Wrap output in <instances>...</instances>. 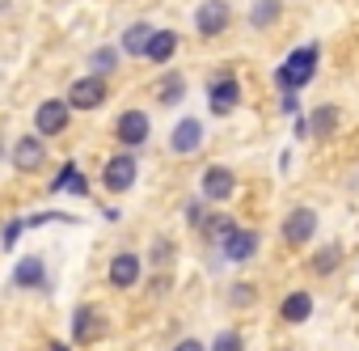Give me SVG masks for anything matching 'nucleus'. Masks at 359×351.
Instances as JSON below:
<instances>
[{"mask_svg": "<svg viewBox=\"0 0 359 351\" xmlns=\"http://www.w3.org/2000/svg\"><path fill=\"white\" fill-rule=\"evenodd\" d=\"M313 72H317V47L309 43V47H296V51L287 55V64L275 68V81H279L283 93H296V89H304V85L313 81Z\"/></svg>", "mask_w": 359, "mask_h": 351, "instance_id": "nucleus-1", "label": "nucleus"}, {"mask_svg": "<svg viewBox=\"0 0 359 351\" xmlns=\"http://www.w3.org/2000/svg\"><path fill=\"white\" fill-rule=\"evenodd\" d=\"M135 173H140V161H135L131 148H123V152L106 157V165H102V183H106V191H127V187L135 183Z\"/></svg>", "mask_w": 359, "mask_h": 351, "instance_id": "nucleus-2", "label": "nucleus"}, {"mask_svg": "<svg viewBox=\"0 0 359 351\" xmlns=\"http://www.w3.org/2000/svg\"><path fill=\"white\" fill-rule=\"evenodd\" d=\"M229 22H233L229 0H203V5H199V13H195V30H199L203 39H216V34H224V30H229Z\"/></svg>", "mask_w": 359, "mask_h": 351, "instance_id": "nucleus-3", "label": "nucleus"}, {"mask_svg": "<svg viewBox=\"0 0 359 351\" xmlns=\"http://www.w3.org/2000/svg\"><path fill=\"white\" fill-rule=\"evenodd\" d=\"M106 77H81L72 89H68V110H97L106 102Z\"/></svg>", "mask_w": 359, "mask_h": 351, "instance_id": "nucleus-4", "label": "nucleus"}, {"mask_svg": "<svg viewBox=\"0 0 359 351\" xmlns=\"http://www.w3.org/2000/svg\"><path fill=\"white\" fill-rule=\"evenodd\" d=\"M148 131H152V123H148L144 110H123L118 123H114V135H118V144H127V148H140V144L148 140Z\"/></svg>", "mask_w": 359, "mask_h": 351, "instance_id": "nucleus-5", "label": "nucleus"}, {"mask_svg": "<svg viewBox=\"0 0 359 351\" xmlns=\"http://www.w3.org/2000/svg\"><path fill=\"white\" fill-rule=\"evenodd\" d=\"M313 233H317V212H313V208L287 212V220H283V241H287V246H304Z\"/></svg>", "mask_w": 359, "mask_h": 351, "instance_id": "nucleus-6", "label": "nucleus"}, {"mask_svg": "<svg viewBox=\"0 0 359 351\" xmlns=\"http://www.w3.org/2000/svg\"><path fill=\"white\" fill-rule=\"evenodd\" d=\"M220 250H224V258H229V263H250V258L258 254V233L237 225V229L220 241Z\"/></svg>", "mask_w": 359, "mask_h": 351, "instance_id": "nucleus-7", "label": "nucleus"}, {"mask_svg": "<svg viewBox=\"0 0 359 351\" xmlns=\"http://www.w3.org/2000/svg\"><path fill=\"white\" fill-rule=\"evenodd\" d=\"M102 330H106V317L93 305H76V313H72V338L76 343H97Z\"/></svg>", "mask_w": 359, "mask_h": 351, "instance_id": "nucleus-8", "label": "nucleus"}, {"mask_svg": "<svg viewBox=\"0 0 359 351\" xmlns=\"http://www.w3.org/2000/svg\"><path fill=\"white\" fill-rule=\"evenodd\" d=\"M43 161H47V148H43L39 135H22V140L13 144V165H18L22 173H39Z\"/></svg>", "mask_w": 359, "mask_h": 351, "instance_id": "nucleus-9", "label": "nucleus"}, {"mask_svg": "<svg viewBox=\"0 0 359 351\" xmlns=\"http://www.w3.org/2000/svg\"><path fill=\"white\" fill-rule=\"evenodd\" d=\"M203 199H229L233 191H237V173L233 169H224V165H212V169H203Z\"/></svg>", "mask_w": 359, "mask_h": 351, "instance_id": "nucleus-10", "label": "nucleus"}, {"mask_svg": "<svg viewBox=\"0 0 359 351\" xmlns=\"http://www.w3.org/2000/svg\"><path fill=\"white\" fill-rule=\"evenodd\" d=\"M140 254H131V250H123V254H114L110 258V288H131V284H140Z\"/></svg>", "mask_w": 359, "mask_h": 351, "instance_id": "nucleus-11", "label": "nucleus"}, {"mask_svg": "<svg viewBox=\"0 0 359 351\" xmlns=\"http://www.w3.org/2000/svg\"><path fill=\"white\" fill-rule=\"evenodd\" d=\"M203 144V123L199 119H182L173 127V135H169V148L177 152V157H187V152H195Z\"/></svg>", "mask_w": 359, "mask_h": 351, "instance_id": "nucleus-12", "label": "nucleus"}, {"mask_svg": "<svg viewBox=\"0 0 359 351\" xmlns=\"http://www.w3.org/2000/svg\"><path fill=\"white\" fill-rule=\"evenodd\" d=\"M34 123H39V135H60L68 127V102H43L34 110Z\"/></svg>", "mask_w": 359, "mask_h": 351, "instance_id": "nucleus-13", "label": "nucleus"}, {"mask_svg": "<svg viewBox=\"0 0 359 351\" xmlns=\"http://www.w3.org/2000/svg\"><path fill=\"white\" fill-rule=\"evenodd\" d=\"M237 102H241V85H237L233 77H220V81L208 89V106H212L216 114H229Z\"/></svg>", "mask_w": 359, "mask_h": 351, "instance_id": "nucleus-14", "label": "nucleus"}, {"mask_svg": "<svg viewBox=\"0 0 359 351\" xmlns=\"http://www.w3.org/2000/svg\"><path fill=\"white\" fill-rule=\"evenodd\" d=\"M173 51H177V34L173 30H152L148 43H144V60H152V64H169Z\"/></svg>", "mask_w": 359, "mask_h": 351, "instance_id": "nucleus-15", "label": "nucleus"}, {"mask_svg": "<svg viewBox=\"0 0 359 351\" xmlns=\"http://www.w3.org/2000/svg\"><path fill=\"white\" fill-rule=\"evenodd\" d=\"M338 123H342V110L338 106H317V110H309V119H304V127H309V135H334L338 131Z\"/></svg>", "mask_w": 359, "mask_h": 351, "instance_id": "nucleus-16", "label": "nucleus"}, {"mask_svg": "<svg viewBox=\"0 0 359 351\" xmlns=\"http://www.w3.org/2000/svg\"><path fill=\"white\" fill-rule=\"evenodd\" d=\"M309 313H313V296H309V292H287L283 305H279V317L292 322V326H296V322H309Z\"/></svg>", "mask_w": 359, "mask_h": 351, "instance_id": "nucleus-17", "label": "nucleus"}, {"mask_svg": "<svg viewBox=\"0 0 359 351\" xmlns=\"http://www.w3.org/2000/svg\"><path fill=\"white\" fill-rule=\"evenodd\" d=\"M43 279H47V267H43V258H39V254L22 258V263H18V271H13V284H18V288H39Z\"/></svg>", "mask_w": 359, "mask_h": 351, "instance_id": "nucleus-18", "label": "nucleus"}, {"mask_svg": "<svg viewBox=\"0 0 359 351\" xmlns=\"http://www.w3.org/2000/svg\"><path fill=\"white\" fill-rule=\"evenodd\" d=\"M279 13H283V0H254L250 22H254L258 30H266V26H275V22H279Z\"/></svg>", "mask_w": 359, "mask_h": 351, "instance_id": "nucleus-19", "label": "nucleus"}, {"mask_svg": "<svg viewBox=\"0 0 359 351\" xmlns=\"http://www.w3.org/2000/svg\"><path fill=\"white\" fill-rule=\"evenodd\" d=\"M148 34H152V26H148V22H135V26H127V34H123V51H127V55H144V43H148Z\"/></svg>", "mask_w": 359, "mask_h": 351, "instance_id": "nucleus-20", "label": "nucleus"}, {"mask_svg": "<svg viewBox=\"0 0 359 351\" xmlns=\"http://www.w3.org/2000/svg\"><path fill=\"white\" fill-rule=\"evenodd\" d=\"M233 229H237V220H233V216H208V225H203V237H208V241H224Z\"/></svg>", "mask_w": 359, "mask_h": 351, "instance_id": "nucleus-21", "label": "nucleus"}, {"mask_svg": "<svg viewBox=\"0 0 359 351\" xmlns=\"http://www.w3.org/2000/svg\"><path fill=\"white\" fill-rule=\"evenodd\" d=\"M89 64H93V77H110V72L118 68V51H114V47H102V51H93Z\"/></svg>", "mask_w": 359, "mask_h": 351, "instance_id": "nucleus-22", "label": "nucleus"}, {"mask_svg": "<svg viewBox=\"0 0 359 351\" xmlns=\"http://www.w3.org/2000/svg\"><path fill=\"white\" fill-rule=\"evenodd\" d=\"M338 258H342V250H338V246H325V250H317L313 271H317V275H330V271L338 267Z\"/></svg>", "mask_w": 359, "mask_h": 351, "instance_id": "nucleus-23", "label": "nucleus"}, {"mask_svg": "<svg viewBox=\"0 0 359 351\" xmlns=\"http://www.w3.org/2000/svg\"><path fill=\"white\" fill-rule=\"evenodd\" d=\"M182 93H187V85H182V77H165L161 81V102H182Z\"/></svg>", "mask_w": 359, "mask_h": 351, "instance_id": "nucleus-24", "label": "nucleus"}, {"mask_svg": "<svg viewBox=\"0 0 359 351\" xmlns=\"http://www.w3.org/2000/svg\"><path fill=\"white\" fill-rule=\"evenodd\" d=\"M245 343H241V334L237 330H220L216 334V343H212V351H241Z\"/></svg>", "mask_w": 359, "mask_h": 351, "instance_id": "nucleus-25", "label": "nucleus"}, {"mask_svg": "<svg viewBox=\"0 0 359 351\" xmlns=\"http://www.w3.org/2000/svg\"><path fill=\"white\" fill-rule=\"evenodd\" d=\"M22 229H26V220H9L5 229H0V246H5V250H9V246H13V241L22 237Z\"/></svg>", "mask_w": 359, "mask_h": 351, "instance_id": "nucleus-26", "label": "nucleus"}, {"mask_svg": "<svg viewBox=\"0 0 359 351\" xmlns=\"http://www.w3.org/2000/svg\"><path fill=\"white\" fill-rule=\"evenodd\" d=\"M233 300H237V305H250V300H254V284H237V288H233Z\"/></svg>", "mask_w": 359, "mask_h": 351, "instance_id": "nucleus-27", "label": "nucleus"}, {"mask_svg": "<svg viewBox=\"0 0 359 351\" xmlns=\"http://www.w3.org/2000/svg\"><path fill=\"white\" fill-rule=\"evenodd\" d=\"M173 351H208V347H203L199 338H182V343H177V347H173Z\"/></svg>", "mask_w": 359, "mask_h": 351, "instance_id": "nucleus-28", "label": "nucleus"}, {"mask_svg": "<svg viewBox=\"0 0 359 351\" xmlns=\"http://www.w3.org/2000/svg\"><path fill=\"white\" fill-rule=\"evenodd\" d=\"M51 351H68V347H64V343H51Z\"/></svg>", "mask_w": 359, "mask_h": 351, "instance_id": "nucleus-29", "label": "nucleus"}, {"mask_svg": "<svg viewBox=\"0 0 359 351\" xmlns=\"http://www.w3.org/2000/svg\"><path fill=\"white\" fill-rule=\"evenodd\" d=\"M0 152H5V144H0Z\"/></svg>", "mask_w": 359, "mask_h": 351, "instance_id": "nucleus-30", "label": "nucleus"}]
</instances>
